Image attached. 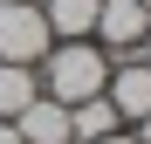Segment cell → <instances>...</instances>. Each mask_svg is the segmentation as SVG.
Masks as SVG:
<instances>
[{"instance_id": "ba28073f", "label": "cell", "mask_w": 151, "mask_h": 144, "mask_svg": "<svg viewBox=\"0 0 151 144\" xmlns=\"http://www.w3.org/2000/svg\"><path fill=\"white\" fill-rule=\"evenodd\" d=\"M110 130H117V110L103 103V96H89V103L69 110V144H96V137H110Z\"/></svg>"}, {"instance_id": "5b68a950", "label": "cell", "mask_w": 151, "mask_h": 144, "mask_svg": "<svg viewBox=\"0 0 151 144\" xmlns=\"http://www.w3.org/2000/svg\"><path fill=\"white\" fill-rule=\"evenodd\" d=\"M14 130H21V144H69V103L35 96V103L14 117Z\"/></svg>"}, {"instance_id": "7a4b0ae2", "label": "cell", "mask_w": 151, "mask_h": 144, "mask_svg": "<svg viewBox=\"0 0 151 144\" xmlns=\"http://www.w3.org/2000/svg\"><path fill=\"white\" fill-rule=\"evenodd\" d=\"M48 48H55V34H48L41 21V0H0V62H41Z\"/></svg>"}, {"instance_id": "8fae6325", "label": "cell", "mask_w": 151, "mask_h": 144, "mask_svg": "<svg viewBox=\"0 0 151 144\" xmlns=\"http://www.w3.org/2000/svg\"><path fill=\"white\" fill-rule=\"evenodd\" d=\"M0 144H21V130H14V124H0Z\"/></svg>"}, {"instance_id": "52a82bcc", "label": "cell", "mask_w": 151, "mask_h": 144, "mask_svg": "<svg viewBox=\"0 0 151 144\" xmlns=\"http://www.w3.org/2000/svg\"><path fill=\"white\" fill-rule=\"evenodd\" d=\"M41 21H48V34L83 41V34H96V0H41Z\"/></svg>"}, {"instance_id": "4fadbf2b", "label": "cell", "mask_w": 151, "mask_h": 144, "mask_svg": "<svg viewBox=\"0 0 151 144\" xmlns=\"http://www.w3.org/2000/svg\"><path fill=\"white\" fill-rule=\"evenodd\" d=\"M144 7H151V0H144Z\"/></svg>"}, {"instance_id": "9c48e42d", "label": "cell", "mask_w": 151, "mask_h": 144, "mask_svg": "<svg viewBox=\"0 0 151 144\" xmlns=\"http://www.w3.org/2000/svg\"><path fill=\"white\" fill-rule=\"evenodd\" d=\"M96 144H137V137L131 130H110V137H96Z\"/></svg>"}, {"instance_id": "277c9868", "label": "cell", "mask_w": 151, "mask_h": 144, "mask_svg": "<svg viewBox=\"0 0 151 144\" xmlns=\"http://www.w3.org/2000/svg\"><path fill=\"white\" fill-rule=\"evenodd\" d=\"M103 103L117 110V124H137V117L151 110V62H144V55H124V62L110 69Z\"/></svg>"}, {"instance_id": "30bf717a", "label": "cell", "mask_w": 151, "mask_h": 144, "mask_svg": "<svg viewBox=\"0 0 151 144\" xmlns=\"http://www.w3.org/2000/svg\"><path fill=\"white\" fill-rule=\"evenodd\" d=\"M137 144H151V110H144V117H137Z\"/></svg>"}, {"instance_id": "3957f363", "label": "cell", "mask_w": 151, "mask_h": 144, "mask_svg": "<svg viewBox=\"0 0 151 144\" xmlns=\"http://www.w3.org/2000/svg\"><path fill=\"white\" fill-rule=\"evenodd\" d=\"M144 28H151V7H144V0H96V34H103V48L117 62L137 55Z\"/></svg>"}, {"instance_id": "6da1fadb", "label": "cell", "mask_w": 151, "mask_h": 144, "mask_svg": "<svg viewBox=\"0 0 151 144\" xmlns=\"http://www.w3.org/2000/svg\"><path fill=\"white\" fill-rule=\"evenodd\" d=\"M110 82V55L96 41H62V48H48L41 55V96H55V103H89V96H103Z\"/></svg>"}, {"instance_id": "7c38bea8", "label": "cell", "mask_w": 151, "mask_h": 144, "mask_svg": "<svg viewBox=\"0 0 151 144\" xmlns=\"http://www.w3.org/2000/svg\"><path fill=\"white\" fill-rule=\"evenodd\" d=\"M137 55H144V62H151V28H144V41H137Z\"/></svg>"}, {"instance_id": "8992f818", "label": "cell", "mask_w": 151, "mask_h": 144, "mask_svg": "<svg viewBox=\"0 0 151 144\" xmlns=\"http://www.w3.org/2000/svg\"><path fill=\"white\" fill-rule=\"evenodd\" d=\"M35 96H41V76H35L28 62H0V124H14Z\"/></svg>"}]
</instances>
